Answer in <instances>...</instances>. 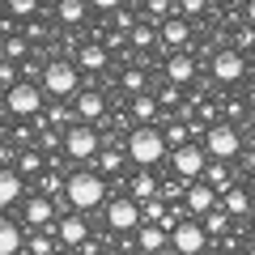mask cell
Segmentation results:
<instances>
[{"label": "cell", "mask_w": 255, "mask_h": 255, "mask_svg": "<svg viewBox=\"0 0 255 255\" xmlns=\"http://www.w3.org/2000/svg\"><path fill=\"white\" fill-rule=\"evenodd\" d=\"M128 157L136 166H149L153 170L162 157H170V140H166V132L157 124H136L128 132Z\"/></svg>", "instance_id": "1"}, {"label": "cell", "mask_w": 255, "mask_h": 255, "mask_svg": "<svg viewBox=\"0 0 255 255\" xmlns=\"http://www.w3.org/2000/svg\"><path fill=\"white\" fill-rule=\"evenodd\" d=\"M107 174H98L94 166H81V170L68 174V200H73L77 213H94L98 204H107Z\"/></svg>", "instance_id": "2"}, {"label": "cell", "mask_w": 255, "mask_h": 255, "mask_svg": "<svg viewBox=\"0 0 255 255\" xmlns=\"http://www.w3.org/2000/svg\"><path fill=\"white\" fill-rule=\"evenodd\" d=\"M38 85L47 90V98H51V102H68V98L81 94V68H77V60H60V55H51Z\"/></svg>", "instance_id": "3"}, {"label": "cell", "mask_w": 255, "mask_h": 255, "mask_svg": "<svg viewBox=\"0 0 255 255\" xmlns=\"http://www.w3.org/2000/svg\"><path fill=\"white\" fill-rule=\"evenodd\" d=\"M102 145H107V140L98 136V128H94V124H73L68 132H64V157H73V162H81V166L98 162Z\"/></svg>", "instance_id": "4"}, {"label": "cell", "mask_w": 255, "mask_h": 255, "mask_svg": "<svg viewBox=\"0 0 255 255\" xmlns=\"http://www.w3.org/2000/svg\"><path fill=\"white\" fill-rule=\"evenodd\" d=\"M209 149H204V140H187V145H179V149H170V170L179 174L183 183H196V179H204V170H209Z\"/></svg>", "instance_id": "5"}, {"label": "cell", "mask_w": 255, "mask_h": 255, "mask_svg": "<svg viewBox=\"0 0 255 255\" xmlns=\"http://www.w3.org/2000/svg\"><path fill=\"white\" fill-rule=\"evenodd\" d=\"M43 98H47V90L38 81H17L13 90H4V111L13 119H34V115H43Z\"/></svg>", "instance_id": "6"}, {"label": "cell", "mask_w": 255, "mask_h": 255, "mask_svg": "<svg viewBox=\"0 0 255 255\" xmlns=\"http://www.w3.org/2000/svg\"><path fill=\"white\" fill-rule=\"evenodd\" d=\"M204 149H209L213 162H234L238 153H243V132H238L234 124H213L209 128V136H204Z\"/></svg>", "instance_id": "7"}, {"label": "cell", "mask_w": 255, "mask_h": 255, "mask_svg": "<svg viewBox=\"0 0 255 255\" xmlns=\"http://www.w3.org/2000/svg\"><path fill=\"white\" fill-rule=\"evenodd\" d=\"M107 226L115 230V234H132V230L145 226V209H140V200H132V196H111L107 200Z\"/></svg>", "instance_id": "8"}, {"label": "cell", "mask_w": 255, "mask_h": 255, "mask_svg": "<svg viewBox=\"0 0 255 255\" xmlns=\"http://www.w3.org/2000/svg\"><path fill=\"white\" fill-rule=\"evenodd\" d=\"M209 68H213V81H217V85H238V81L247 77V55L238 51V47L226 43V47L213 51V64H209Z\"/></svg>", "instance_id": "9"}, {"label": "cell", "mask_w": 255, "mask_h": 255, "mask_svg": "<svg viewBox=\"0 0 255 255\" xmlns=\"http://www.w3.org/2000/svg\"><path fill=\"white\" fill-rule=\"evenodd\" d=\"M170 243L179 247L183 255H204L209 251V230H204L200 217H183L179 226L170 230Z\"/></svg>", "instance_id": "10"}, {"label": "cell", "mask_w": 255, "mask_h": 255, "mask_svg": "<svg viewBox=\"0 0 255 255\" xmlns=\"http://www.w3.org/2000/svg\"><path fill=\"white\" fill-rule=\"evenodd\" d=\"M73 107H77V119H81V124L98 128L102 119H107V94H102L98 85H81V94L73 98Z\"/></svg>", "instance_id": "11"}, {"label": "cell", "mask_w": 255, "mask_h": 255, "mask_svg": "<svg viewBox=\"0 0 255 255\" xmlns=\"http://www.w3.org/2000/svg\"><path fill=\"white\" fill-rule=\"evenodd\" d=\"M21 221H26L30 230H51L55 221H60V209H55L51 196H30V200L21 204Z\"/></svg>", "instance_id": "12"}, {"label": "cell", "mask_w": 255, "mask_h": 255, "mask_svg": "<svg viewBox=\"0 0 255 255\" xmlns=\"http://www.w3.org/2000/svg\"><path fill=\"white\" fill-rule=\"evenodd\" d=\"M183 204H187L191 217H209V213L221 204V191L209 187L204 179H196V183H187V196H183Z\"/></svg>", "instance_id": "13"}, {"label": "cell", "mask_w": 255, "mask_h": 255, "mask_svg": "<svg viewBox=\"0 0 255 255\" xmlns=\"http://www.w3.org/2000/svg\"><path fill=\"white\" fill-rule=\"evenodd\" d=\"M55 238H60L64 247H85L90 243V221H85V213H64L60 221H55Z\"/></svg>", "instance_id": "14"}, {"label": "cell", "mask_w": 255, "mask_h": 255, "mask_svg": "<svg viewBox=\"0 0 255 255\" xmlns=\"http://www.w3.org/2000/svg\"><path fill=\"white\" fill-rule=\"evenodd\" d=\"M77 68L81 73H107L111 68V51H107V43H81L77 47Z\"/></svg>", "instance_id": "15"}, {"label": "cell", "mask_w": 255, "mask_h": 255, "mask_svg": "<svg viewBox=\"0 0 255 255\" xmlns=\"http://www.w3.org/2000/svg\"><path fill=\"white\" fill-rule=\"evenodd\" d=\"M128 196H132V200H157V196H162V179H157L153 170H149V166H136V174H132V183H128Z\"/></svg>", "instance_id": "16"}, {"label": "cell", "mask_w": 255, "mask_h": 255, "mask_svg": "<svg viewBox=\"0 0 255 255\" xmlns=\"http://www.w3.org/2000/svg\"><path fill=\"white\" fill-rule=\"evenodd\" d=\"M166 247H170V230H166V226L145 221V226L136 230V251L140 255H157V251H166Z\"/></svg>", "instance_id": "17"}, {"label": "cell", "mask_w": 255, "mask_h": 255, "mask_svg": "<svg viewBox=\"0 0 255 255\" xmlns=\"http://www.w3.org/2000/svg\"><path fill=\"white\" fill-rule=\"evenodd\" d=\"M162 47H170V51H187L191 47V21L187 17H166L162 21Z\"/></svg>", "instance_id": "18"}, {"label": "cell", "mask_w": 255, "mask_h": 255, "mask_svg": "<svg viewBox=\"0 0 255 255\" xmlns=\"http://www.w3.org/2000/svg\"><path fill=\"white\" fill-rule=\"evenodd\" d=\"M166 81H174V85L196 81V55L191 51H170L166 55Z\"/></svg>", "instance_id": "19"}, {"label": "cell", "mask_w": 255, "mask_h": 255, "mask_svg": "<svg viewBox=\"0 0 255 255\" xmlns=\"http://www.w3.org/2000/svg\"><path fill=\"white\" fill-rule=\"evenodd\" d=\"M26 243H30V234L13 217L0 221V255H26Z\"/></svg>", "instance_id": "20"}, {"label": "cell", "mask_w": 255, "mask_h": 255, "mask_svg": "<svg viewBox=\"0 0 255 255\" xmlns=\"http://www.w3.org/2000/svg\"><path fill=\"white\" fill-rule=\"evenodd\" d=\"M13 170H17L21 179H43V174H47V153L38 145L34 149H21L17 162H13Z\"/></svg>", "instance_id": "21"}, {"label": "cell", "mask_w": 255, "mask_h": 255, "mask_svg": "<svg viewBox=\"0 0 255 255\" xmlns=\"http://www.w3.org/2000/svg\"><path fill=\"white\" fill-rule=\"evenodd\" d=\"M128 119H140V124H162V102H157V94H140V98H132Z\"/></svg>", "instance_id": "22"}, {"label": "cell", "mask_w": 255, "mask_h": 255, "mask_svg": "<svg viewBox=\"0 0 255 255\" xmlns=\"http://www.w3.org/2000/svg\"><path fill=\"white\" fill-rule=\"evenodd\" d=\"M21 191H26V179H21L13 166H4V174H0V204H4V209H13V204L21 200Z\"/></svg>", "instance_id": "23"}, {"label": "cell", "mask_w": 255, "mask_h": 255, "mask_svg": "<svg viewBox=\"0 0 255 255\" xmlns=\"http://www.w3.org/2000/svg\"><path fill=\"white\" fill-rule=\"evenodd\" d=\"M90 13V0H55V21L60 26H81Z\"/></svg>", "instance_id": "24"}, {"label": "cell", "mask_w": 255, "mask_h": 255, "mask_svg": "<svg viewBox=\"0 0 255 255\" xmlns=\"http://www.w3.org/2000/svg\"><path fill=\"white\" fill-rule=\"evenodd\" d=\"M221 209H226L230 217H247V213H251V191L234 183L230 191H221Z\"/></svg>", "instance_id": "25"}, {"label": "cell", "mask_w": 255, "mask_h": 255, "mask_svg": "<svg viewBox=\"0 0 255 255\" xmlns=\"http://www.w3.org/2000/svg\"><path fill=\"white\" fill-rule=\"evenodd\" d=\"M60 251H64V243L55 238V226L30 234V243H26V255H60Z\"/></svg>", "instance_id": "26"}, {"label": "cell", "mask_w": 255, "mask_h": 255, "mask_svg": "<svg viewBox=\"0 0 255 255\" xmlns=\"http://www.w3.org/2000/svg\"><path fill=\"white\" fill-rule=\"evenodd\" d=\"M145 85H149V77H145V68H136V64H128L124 73H119V90H124L128 98H140Z\"/></svg>", "instance_id": "27"}, {"label": "cell", "mask_w": 255, "mask_h": 255, "mask_svg": "<svg viewBox=\"0 0 255 255\" xmlns=\"http://www.w3.org/2000/svg\"><path fill=\"white\" fill-rule=\"evenodd\" d=\"M124 157H128V153H124L119 145H102V153H98V162H94V170L111 179V174H119V170H124Z\"/></svg>", "instance_id": "28"}, {"label": "cell", "mask_w": 255, "mask_h": 255, "mask_svg": "<svg viewBox=\"0 0 255 255\" xmlns=\"http://www.w3.org/2000/svg\"><path fill=\"white\" fill-rule=\"evenodd\" d=\"M128 43H132V51H149L153 43H162V26H153V21H140V26L128 34Z\"/></svg>", "instance_id": "29"}, {"label": "cell", "mask_w": 255, "mask_h": 255, "mask_svg": "<svg viewBox=\"0 0 255 255\" xmlns=\"http://www.w3.org/2000/svg\"><path fill=\"white\" fill-rule=\"evenodd\" d=\"M43 115H47V124H51V128H60V132H68L73 124H81V119H77V107H68V102H51V107H47Z\"/></svg>", "instance_id": "30"}, {"label": "cell", "mask_w": 255, "mask_h": 255, "mask_svg": "<svg viewBox=\"0 0 255 255\" xmlns=\"http://www.w3.org/2000/svg\"><path fill=\"white\" fill-rule=\"evenodd\" d=\"M30 55H34V47H30V38L21 34V30L4 38V60H13V64H26Z\"/></svg>", "instance_id": "31"}, {"label": "cell", "mask_w": 255, "mask_h": 255, "mask_svg": "<svg viewBox=\"0 0 255 255\" xmlns=\"http://www.w3.org/2000/svg\"><path fill=\"white\" fill-rule=\"evenodd\" d=\"M174 13H179L174 0H145V21H153V26H162L166 17H174Z\"/></svg>", "instance_id": "32"}, {"label": "cell", "mask_w": 255, "mask_h": 255, "mask_svg": "<svg viewBox=\"0 0 255 255\" xmlns=\"http://www.w3.org/2000/svg\"><path fill=\"white\" fill-rule=\"evenodd\" d=\"M204 183L217 191H230L234 183H230V162H209V170H204Z\"/></svg>", "instance_id": "33"}, {"label": "cell", "mask_w": 255, "mask_h": 255, "mask_svg": "<svg viewBox=\"0 0 255 255\" xmlns=\"http://www.w3.org/2000/svg\"><path fill=\"white\" fill-rule=\"evenodd\" d=\"M4 13L17 21H30V17H38V0H4Z\"/></svg>", "instance_id": "34"}, {"label": "cell", "mask_w": 255, "mask_h": 255, "mask_svg": "<svg viewBox=\"0 0 255 255\" xmlns=\"http://www.w3.org/2000/svg\"><path fill=\"white\" fill-rule=\"evenodd\" d=\"M200 221H204V230H209V238H213V234H226V230H230V221H234V217H230V213H226V209L217 204V209H213L209 217H200Z\"/></svg>", "instance_id": "35"}, {"label": "cell", "mask_w": 255, "mask_h": 255, "mask_svg": "<svg viewBox=\"0 0 255 255\" xmlns=\"http://www.w3.org/2000/svg\"><path fill=\"white\" fill-rule=\"evenodd\" d=\"M111 21H115V30H119V34H132V30L140 26L132 9H115V13H111Z\"/></svg>", "instance_id": "36"}, {"label": "cell", "mask_w": 255, "mask_h": 255, "mask_svg": "<svg viewBox=\"0 0 255 255\" xmlns=\"http://www.w3.org/2000/svg\"><path fill=\"white\" fill-rule=\"evenodd\" d=\"M21 34H26L30 43H47V21H38V17L21 21Z\"/></svg>", "instance_id": "37"}, {"label": "cell", "mask_w": 255, "mask_h": 255, "mask_svg": "<svg viewBox=\"0 0 255 255\" xmlns=\"http://www.w3.org/2000/svg\"><path fill=\"white\" fill-rule=\"evenodd\" d=\"M204 9H209V0H179V17H187V21L204 17Z\"/></svg>", "instance_id": "38"}, {"label": "cell", "mask_w": 255, "mask_h": 255, "mask_svg": "<svg viewBox=\"0 0 255 255\" xmlns=\"http://www.w3.org/2000/svg\"><path fill=\"white\" fill-rule=\"evenodd\" d=\"M17 81H21L17 64H13V60H4V64H0V85H4V90H13V85H17Z\"/></svg>", "instance_id": "39"}, {"label": "cell", "mask_w": 255, "mask_h": 255, "mask_svg": "<svg viewBox=\"0 0 255 255\" xmlns=\"http://www.w3.org/2000/svg\"><path fill=\"white\" fill-rule=\"evenodd\" d=\"M230 47H238V51L255 47V26H238V30H234V43H230Z\"/></svg>", "instance_id": "40"}, {"label": "cell", "mask_w": 255, "mask_h": 255, "mask_svg": "<svg viewBox=\"0 0 255 255\" xmlns=\"http://www.w3.org/2000/svg\"><path fill=\"white\" fill-rule=\"evenodd\" d=\"M90 9H98V13H115V9H124V0H90Z\"/></svg>", "instance_id": "41"}, {"label": "cell", "mask_w": 255, "mask_h": 255, "mask_svg": "<svg viewBox=\"0 0 255 255\" xmlns=\"http://www.w3.org/2000/svg\"><path fill=\"white\" fill-rule=\"evenodd\" d=\"M243 21H247V26H255V0H247V9H243Z\"/></svg>", "instance_id": "42"}, {"label": "cell", "mask_w": 255, "mask_h": 255, "mask_svg": "<svg viewBox=\"0 0 255 255\" xmlns=\"http://www.w3.org/2000/svg\"><path fill=\"white\" fill-rule=\"evenodd\" d=\"M157 255H183V251H179V247L170 243V247H166V251H157Z\"/></svg>", "instance_id": "43"}, {"label": "cell", "mask_w": 255, "mask_h": 255, "mask_svg": "<svg viewBox=\"0 0 255 255\" xmlns=\"http://www.w3.org/2000/svg\"><path fill=\"white\" fill-rule=\"evenodd\" d=\"M204 255H226V247H209V251H204Z\"/></svg>", "instance_id": "44"}, {"label": "cell", "mask_w": 255, "mask_h": 255, "mask_svg": "<svg viewBox=\"0 0 255 255\" xmlns=\"http://www.w3.org/2000/svg\"><path fill=\"white\" fill-rule=\"evenodd\" d=\"M60 255H81V251H77V247H64V251Z\"/></svg>", "instance_id": "45"}, {"label": "cell", "mask_w": 255, "mask_h": 255, "mask_svg": "<svg viewBox=\"0 0 255 255\" xmlns=\"http://www.w3.org/2000/svg\"><path fill=\"white\" fill-rule=\"evenodd\" d=\"M107 255H124V251H115V247H111V251H107Z\"/></svg>", "instance_id": "46"}, {"label": "cell", "mask_w": 255, "mask_h": 255, "mask_svg": "<svg viewBox=\"0 0 255 255\" xmlns=\"http://www.w3.org/2000/svg\"><path fill=\"white\" fill-rule=\"evenodd\" d=\"M209 4H226V0H209Z\"/></svg>", "instance_id": "47"}, {"label": "cell", "mask_w": 255, "mask_h": 255, "mask_svg": "<svg viewBox=\"0 0 255 255\" xmlns=\"http://www.w3.org/2000/svg\"><path fill=\"white\" fill-rule=\"evenodd\" d=\"M251 234H255V217H251Z\"/></svg>", "instance_id": "48"}]
</instances>
